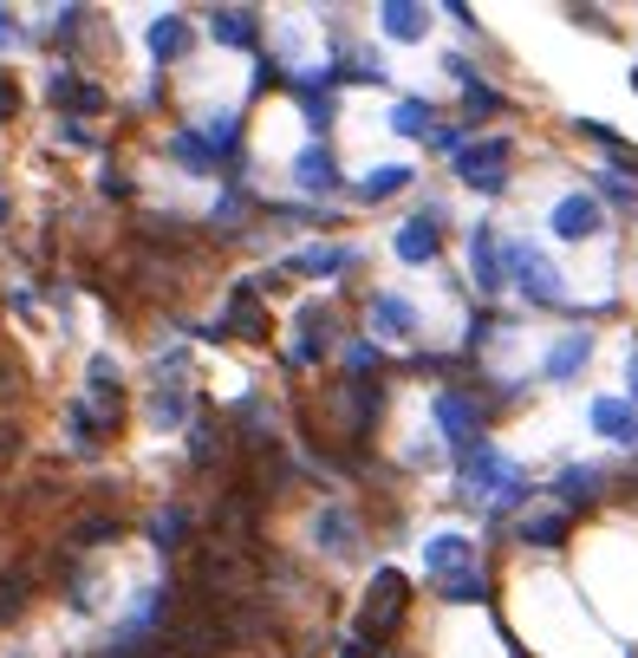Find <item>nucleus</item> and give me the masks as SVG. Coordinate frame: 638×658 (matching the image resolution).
I'll use <instances>...</instances> for the list:
<instances>
[{"mask_svg":"<svg viewBox=\"0 0 638 658\" xmlns=\"http://www.w3.org/2000/svg\"><path fill=\"white\" fill-rule=\"evenodd\" d=\"M404 600H411V594H404V574H391V568H385V574L372 581V600H365V620H359V633L372 640V653H378V640H391V633H398Z\"/></svg>","mask_w":638,"mask_h":658,"instance_id":"f257e3e1","label":"nucleus"},{"mask_svg":"<svg viewBox=\"0 0 638 658\" xmlns=\"http://www.w3.org/2000/svg\"><path fill=\"white\" fill-rule=\"evenodd\" d=\"M509 137H483L476 150H463V183L470 189H502L509 183Z\"/></svg>","mask_w":638,"mask_h":658,"instance_id":"f03ea898","label":"nucleus"},{"mask_svg":"<svg viewBox=\"0 0 638 658\" xmlns=\"http://www.w3.org/2000/svg\"><path fill=\"white\" fill-rule=\"evenodd\" d=\"M600 228H606V215H600L593 196H567V202L554 209V235H561V241H587V235H600Z\"/></svg>","mask_w":638,"mask_h":658,"instance_id":"7ed1b4c3","label":"nucleus"},{"mask_svg":"<svg viewBox=\"0 0 638 658\" xmlns=\"http://www.w3.org/2000/svg\"><path fill=\"white\" fill-rule=\"evenodd\" d=\"M509 261H515V274H522V287H528L535 300H548V307L561 300V274H554L535 248H509Z\"/></svg>","mask_w":638,"mask_h":658,"instance_id":"20e7f679","label":"nucleus"},{"mask_svg":"<svg viewBox=\"0 0 638 658\" xmlns=\"http://www.w3.org/2000/svg\"><path fill=\"white\" fill-rule=\"evenodd\" d=\"M424 568H430L437 581H450V574H470V568H476V548H470L463 535H437V542L424 548Z\"/></svg>","mask_w":638,"mask_h":658,"instance_id":"39448f33","label":"nucleus"},{"mask_svg":"<svg viewBox=\"0 0 638 658\" xmlns=\"http://www.w3.org/2000/svg\"><path fill=\"white\" fill-rule=\"evenodd\" d=\"M593 431L613 437V444H638V411L620 405V398H600V405H593Z\"/></svg>","mask_w":638,"mask_h":658,"instance_id":"423d86ee","label":"nucleus"},{"mask_svg":"<svg viewBox=\"0 0 638 658\" xmlns=\"http://www.w3.org/2000/svg\"><path fill=\"white\" fill-rule=\"evenodd\" d=\"M522 542L561 548V542H567V509H535V516H522Z\"/></svg>","mask_w":638,"mask_h":658,"instance_id":"0eeeda50","label":"nucleus"},{"mask_svg":"<svg viewBox=\"0 0 638 658\" xmlns=\"http://www.w3.org/2000/svg\"><path fill=\"white\" fill-rule=\"evenodd\" d=\"M424 26H430L424 7H404V0L385 7V33H391V39H424Z\"/></svg>","mask_w":638,"mask_h":658,"instance_id":"6e6552de","label":"nucleus"},{"mask_svg":"<svg viewBox=\"0 0 638 658\" xmlns=\"http://www.w3.org/2000/svg\"><path fill=\"white\" fill-rule=\"evenodd\" d=\"M587 352H593V339H587V333H567V339L554 346V359H548V372H554V378H567V372H580V365H587Z\"/></svg>","mask_w":638,"mask_h":658,"instance_id":"1a4fd4ad","label":"nucleus"},{"mask_svg":"<svg viewBox=\"0 0 638 658\" xmlns=\"http://www.w3.org/2000/svg\"><path fill=\"white\" fill-rule=\"evenodd\" d=\"M404 183H411V170H404V163H385V170H372V176L359 183V196H365V202H378V196H398Z\"/></svg>","mask_w":638,"mask_h":658,"instance_id":"9d476101","label":"nucleus"},{"mask_svg":"<svg viewBox=\"0 0 638 658\" xmlns=\"http://www.w3.org/2000/svg\"><path fill=\"white\" fill-rule=\"evenodd\" d=\"M398 254H404V261H430V254H437V228L404 222V228H398Z\"/></svg>","mask_w":638,"mask_h":658,"instance_id":"9b49d317","label":"nucleus"},{"mask_svg":"<svg viewBox=\"0 0 638 658\" xmlns=\"http://www.w3.org/2000/svg\"><path fill=\"white\" fill-rule=\"evenodd\" d=\"M476 281L483 287H502V254H496V235L476 228Z\"/></svg>","mask_w":638,"mask_h":658,"instance_id":"f8f14e48","label":"nucleus"},{"mask_svg":"<svg viewBox=\"0 0 638 658\" xmlns=\"http://www.w3.org/2000/svg\"><path fill=\"white\" fill-rule=\"evenodd\" d=\"M300 183H307V189H326V183H333V157H326V150H307V157H300Z\"/></svg>","mask_w":638,"mask_h":658,"instance_id":"ddd939ff","label":"nucleus"},{"mask_svg":"<svg viewBox=\"0 0 638 658\" xmlns=\"http://www.w3.org/2000/svg\"><path fill=\"white\" fill-rule=\"evenodd\" d=\"M300 326H307V339H300V359H320V352H326V326H333V320H326V313H307Z\"/></svg>","mask_w":638,"mask_h":658,"instance_id":"4468645a","label":"nucleus"},{"mask_svg":"<svg viewBox=\"0 0 638 658\" xmlns=\"http://www.w3.org/2000/svg\"><path fill=\"white\" fill-rule=\"evenodd\" d=\"M215 33H222L228 46H248V39H254V26H248V13H215Z\"/></svg>","mask_w":638,"mask_h":658,"instance_id":"2eb2a0df","label":"nucleus"},{"mask_svg":"<svg viewBox=\"0 0 638 658\" xmlns=\"http://www.w3.org/2000/svg\"><path fill=\"white\" fill-rule=\"evenodd\" d=\"M339 261H346V248H313V254H300L293 268H300V274H333Z\"/></svg>","mask_w":638,"mask_h":658,"instance_id":"dca6fc26","label":"nucleus"},{"mask_svg":"<svg viewBox=\"0 0 638 658\" xmlns=\"http://www.w3.org/2000/svg\"><path fill=\"white\" fill-rule=\"evenodd\" d=\"M593 483H600V470H567V476H561V496H567V502H587Z\"/></svg>","mask_w":638,"mask_h":658,"instance_id":"f3484780","label":"nucleus"},{"mask_svg":"<svg viewBox=\"0 0 638 658\" xmlns=\"http://www.w3.org/2000/svg\"><path fill=\"white\" fill-rule=\"evenodd\" d=\"M443 600H483V574L470 568V574H450L443 581Z\"/></svg>","mask_w":638,"mask_h":658,"instance_id":"a211bd4d","label":"nucleus"},{"mask_svg":"<svg viewBox=\"0 0 638 658\" xmlns=\"http://www.w3.org/2000/svg\"><path fill=\"white\" fill-rule=\"evenodd\" d=\"M398 131L404 137H424L430 131V104H398Z\"/></svg>","mask_w":638,"mask_h":658,"instance_id":"6ab92c4d","label":"nucleus"},{"mask_svg":"<svg viewBox=\"0 0 638 658\" xmlns=\"http://www.w3.org/2000/svg\"><path fill=\"white\" fill-rule=\"evenodd\" d=\"M20 600H26V574H7V581H0V620H13Z\"/></svg>","mask_w":638,"mask_h":658,"instance_id":"aec40b11","label":"nucleus"},{"mask_svg":"<svg viewBox=\"0 0 638 658\" xmlns=\"http://www.w3.org/2000/svg\"><path fill=\"white\" fill-rule=\"evenodd\" d=\"M235 326H241L248 339H261V313H254V300H248V294H235Z\"/></svg>","mask_w":638,"mask_h":658,"instance_id":"412c9836","label":"nucleus"},{"mask_svg":"<svg viewBox=\"0 0 638 658\" xmlns=\"http://www.w3.org/2000/svg\"><path fill=\"white\" fill-rule=\"evenodd\" d=\"M378 320H385L391 333H404V326H411V313H404V300H378Z\"/></svg>","mask_w":638,"mask_h":658,"instance_id":"4be33fe9","label":"nucleus"},{"mask_svg":"<svg viewBox=\"0 0 638 658\" xmlns=\"http://www.w3.org/2000/svg\"><path fill=\"white\" fill-rule=\"evenodd\" d=\"M470 111H496V91L489 85H470Z\"/></svg>","mask_w":638,"mask_h":658,"instance_id":"5701e85b","label":"nucleus"},{"mask_svg":"<svg viewBox=\"0 0 638 658\" xmlns=\"http://www.w3.org/2000/svg\"><path fill=\"white\" fill-rule=\"evenodd\" d=\"M346 658H372V653H365V640H352V646H346Z\"/></svg>","mask_w":638,"mask_h":658,"instance_id":"b1692460","label":"nucleus"},{"mask_svg":"<svg viewBox=\"0 0 638 658\" xmlns=\"http://www.w3.org/2000/svg\"><path fill=\"white\" fill-rule=\"evenodd\" d=\"M633 392H638V365H633Z\"/></svg>","mask_w":638,"mask_h":658,"instance_id":"393cba45","label":"nucleus"}]
</instances>
